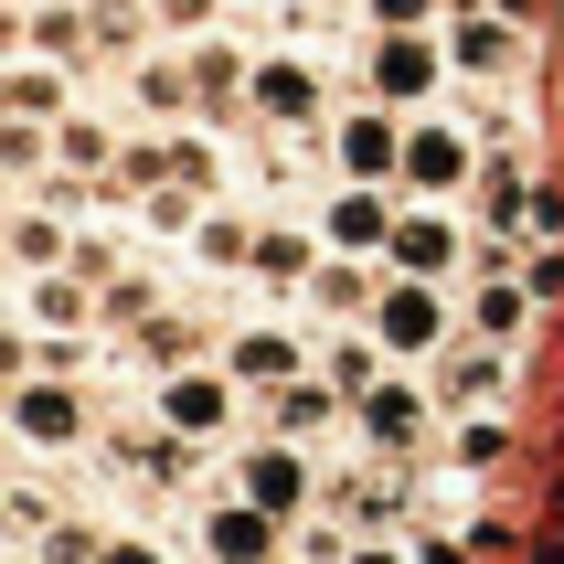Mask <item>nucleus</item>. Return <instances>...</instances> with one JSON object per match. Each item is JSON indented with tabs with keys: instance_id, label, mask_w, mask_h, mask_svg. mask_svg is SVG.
I'll return each mask as SVG.
<instances>
[{
	"instance_id": "nucleus-1",
	"label": "nucleus",
	"mask_w": 564,
	"mask_h": 564,
	"mask_svg": "<svg viewBox=\"0 0 564 564\" xmlns=\"http://www.w3.org/2000/svg\"><path fill=\"white\" fill-rule=\"evenodd\" d=\"M246 107H256V118H278V128H310L319 118V75H310V64H256V75H246Z\"/></svg>"
},
{
	"instance_id": "nucleus-2",
	"label": "nucleus",
	"mask_w": 564,
	"mask_h": 564,
	"mask_svg": "<svg viewBox=\"0 0 564 564\" xmlns=\"http://www.w3.org/2000/svg\"><path fill=\"white\" fill-rule=\"evenodd\" d=\"M447 54L469 64V75H501V64L522 54V32H511V22H490V11H469V0H458V22H447Z\"/></svg>"
},
{
	"instance_id": "nucleus-3",
	"label": "nucleus",
	"mask_w": 564,
	"mask_h": 564,
	"mask_svg": "<svg viewBox=\"0 0 564 564\" xmlns=\"http://www.w3.org/2000/svg\"><path fill=\"white\" fill-rule=\"evenodd\" d=\"M203 543H214V564H267V554H278V522H267L256 501H235V511L203 522Z\"/></svg>"
},
{
	"instance_id": "nucleus-4",
	"label": "nucleus",
	"mask_w": 564,
	"mask_h": 564,
	"mask_svg": "<svg viewBox=\"0 0 564 564\" xmlns=\"http://www.w3.org/2000/svg\"><path fill=\"white\" fill-rule=\"evenodd\" d=\"M415 426H426V405H415L405 383H373V394H362V437H373L383 458H405V447H415Z\"/></svg>"
},
{
	"instance_id": "nucleus-5",
	"label": "nucleus",
	"mask_w": 564,
	"mask_h": 564,
	"mask_svg": "<svg viewBox=\"0 0 564 564\" xmlns=\"http://www.w3.org/2000/svg\"><path fill=\"white\" fill-rule=\"evenodd\" d=\"M11 426H22V437H43V447H64L86 415H75V394H54V383H22V394H11Z\"/></svg>"
},
{
	"instance_id": "nucleus-6",
	"label": "nucleus",
	"mask_w": 564,
	"mask_h": 564,
	"mask_svg": "<svg viewBox=\"0 0 564 564\" xmlns=\"http://www.w3.org/2000/svg\"><path fill=\"white\" fill-rule=\"evenodd\" d=\"M0 107L54 128V118H64V75H54V64H11V75H0Z\"/></svg>"
},
{
	"instance_id": "nucleus-7",
	"label": "nucleus",
	"mask_w": 564,
	"mask_h": 564,
	"mask_svg": "<svg viewBox=\"0 0 564 564\" xmlns=\"http://www.w3.org/2000/svg\"><path fill=\"white\" fill-rule=\"evenodd\" d=\"M426 75H437V54H426L415 32H383V43H373V86H394V96H426Z\"/></svg>"
},
{
	"instance_id": "nucleus-8",
	"label": "nucleus",
	"mask_w": 564,
	"mask_h": 564,
	"mask_svg": "<svg viewBox=\"0 0 564 564\" xmlns=\"http://www.w3.org/2000/svg\"><path fill=\"white\" fill-rule=\"evenodd\" d=\"M394 160H405V150H394V128H383V118H341V171H351V182H383Z\"/></svg>"
},
{
	"instance_id": "nucleus-9",
	"label": "nucleus",
	"mask_w": 564,
	"mask_h": 564,
	"mask_svg": "<svg viewBox=\"0 0 564 564\" xmlns=\"http://www.w3.org/2000/svg\"><path fill=\"white\" fill-rule=\"evenodd\" d=\"M139 32H150L139 0H86V43H96V54H139Z\"/></svg>"
},
{
	"instance_id": "nucleus-10",
	"label": "nucleus",
	"mask_w": 564,
	"mask_h": 564,
	"mask_svg": "<svg viewBox=\"0 0 564 564\" xmlns=\"http://www.w3.org/2000/svg\"><path fill=\"white\" fill-rule=\"evenodd\" d=\"M235 373H246V383H288V373H299V341H278V330H246V341H235Z\"/></svg>"
},
{
	"instance_id": "nucleus-11",
	"label": "nucleus",
	"mask_w": 564,
	"mask_h": 564,
	"mask_svg": "<svg viewBox=\"0 0 564 564\" xmlns=\"http://www.w3.org/2000/svg\"><path fill=\"white\" fill-rule=\"evenodd\" d=\"M383 341H437V299H426V288H394V299H383Z\"/></svg>"
},
{
	"instance_id": "nucleus-12",
	"label": "nucleus",
	"mask_w": 564,
	"mask_h": 564,
	"mask_svg": "<svg viewBox=\"0 0 564 564\" xmlns=\"http://www.w3.org/2000/svg\"><path fill=\"white\" fill-rule=\"evenodd\" d=\"M32 54H54V64L96 54V43H86V11H64V0H54V11H32Z\"/></svg>"
},
{
	"instance_id": "nucleus-13",
	"label": "nucleus",
	"mask_w": 564,
	"mask_h": 564,
	"mask_svg": "<svg viewBox=\"0 0 564 564\" xmlns=\"http://www.w3.org/2000/svg\"><path fill=\"white\" fill-rule=\"evenodd\" d=\"M405 171H415V182H458V171H469V150H458V139H447V128H426V139H405Z\"/></svg>"
},
{
	"instance_id": "nucleus-14",
	"label": "nucleus",
	"mask_w": 564,
	"mask_h": 564,
	"mask_svg": "<svg viewBox=\"0 0 564 564\" xmlns=\"http://www.w3.org/2000/svg\"><path fill=\"white\" fill-rule=\"evenodd\" d=\"M246 490H256V511H288L310 490V469H299V458H246Z\"/></svg>"
},
{
	"instance_id": "nucleus-15",
	"label": "nucleus",
	"mask_w": 564,
	"mask_h": 564,
	"mask_svg": "<svg viewBox=\"0 0 564 564\" xmlns=\"http://www.w3.org/2000/svg\"><path fill=\"white\" fill-rule=\"evenodd\" d=\"M330 235H341V246H383V203L373 192H341V203H330Z\"/></svg>"
},
{
	"instance_id": "nucleus-16",
	"label": "nucleus",
	"mask_w": 564,
	"mask_h": 564,
	"mask_svg": "<svg viewBox=\"0 0 564 564\" xmlns=\"http://www.w3.org/2000/svg\"><path fill=\"white\" fill-rule=\"evenodd\" d=\"M330 394H351V405L373 394V341H330Z\"/></svg>"
},
{
	"instance_id": "nucleus-17",
	"label": "nucleus",
	"mask_w": 564,
	"mask_h": 564,
	"mask_svg": "<svg viewBox=\"0 0 564 564\" xmlns=\"http://www.w3.org/2000/svg\"><path fill=\"white\" fill-rule=\"evenodd\" d=\"M469 394H501V362L490 351H458L447 362V405H469Z\"/></svg>"
},
{
	"instance_id": "nucleus-18",
	"label": "nucleus",
	"mask_w": 564,
	"mask_h": 564,
	"mask_svg": "<svg viewBox=\"0 0 564 564\" xmlns=\"http://www.w3.org/2000/svg\"><path fill=\"white\" fill-rule=\"evenodd\" d=\"M182 96H192V75H171V64H139V107H150V118H182Z\"/></svg>"
},
{
	"instance_id": "nucleus-19",
	"label": "nucleus",
	"mask_w": 564,
	"mask_h": 564,
	"mask_svg": "<svg viewBox=\"0 0 564 564\" xmlns=\"http://www.w3.org/2000/svg\"><path fill=\"white\" fill-rule=\"evenodd\" d=\"M310 299H319V310H362V299H373V278H362V267H319Z\"/></svg>"
},
{
	"instance_id": "nucleus-20",
	"label": "nucleus",
	"mask_w": 564,
	"mask_h": 564,
	"mask_svg": "<svg viewBox=\"0 0 564 564\" xmlns=\"http://www.w3.org/2000/svg\"><path fill=\"white\" fill-rule=\"evenodd\" d=\"M171 426H224V383H171Z\"/></svg>"
},
{
	"instance_id": "nucleus-21",
	"label": "nucleus",
	"mask_w": 564,
	"mask_h": 564,
	"mask_svg": "<svg viewBox=\"0 0 564 564\" xmlns=\"http://www.w3.org/2000/svg\"><path fill=\"white\" fill-rule=\"evenodd\" d=\"M11 256H32V267H54V256H64V224H54V214H22V224H11Z\"/></svg>"
},
{
	"instance_id": "nucleus-22",
	"label": "nucleus",
	"mask_w": 564,
	"mask_h": 564,
	"mask_svg": "<svg viewBox=\"0 0 564 564\" xmlns=\"http://www.w3.org/2000/svg\"><path fill=\"white\" fill-rule=\"evenodd\" d=\"M394 256L405 267H447V224H394Z\"/></svg>"
},
{
	"instance_id": "nucleus-23",
	"label": "nucleus",
	"mask_w": 564,
	"mask_h": 564,
	"mask_svg": "<svg viewBox=\"0 0 564 564\" xmlns=\"http://www.w3.org/2000/svg\"><path fill=\"white\" fill-rule=\"evenodd\" d=\"M256 267H267V288H299V278H310V246H288V235H267V246H256Z\"/></svg>"
},
{
	"instance_id": "nucleus-24",
	"label": "nucleus",
	"mask_w": 564,
	"mask_h": 564,
	"mask_svg": "<svg viewBox=\"0 0 564 564\" xmlns=\"http://www.w3.org/2000/svg\"><path fill=\"white\" fill-rule=\"evenodd\" d=\"M32 319H86V288L75 278H32Z\"/></svg>"
},
{
	"instance_id": "nucleus-25",
	"label": "nucleus",
	"mask_w": 564,
	"mask_h": 564,
	"mask_svg": "<svg viewBox=\"0 0 564 564\" xmlns=\"http://www.w3.org/2000/svg\"><path fill=\"white\" fill-rule=\"evenodd\" d=\"M479 214H490V224H511V214H522V171H511V160L490 171V182H479Z\"/></svg>"
},
{
	"instance_id": "nucleus-26",
	"label": "nucleus",
	"mask_w": 564,
	"mask_h": 564,
	"mask_svg": "<svg viewBox=\"0 0 564 564\" xmlns=\"http://www.w3.org/2000/svg\"><path fill=\"white\" fill-rule=\"evenodd\" d=\"M32 160H43V118H11L0 128V171H32Z\"/></svg>"
},
{
	"instance_id": "nucleus-27",
	"label": "nucleus",
	"mask_w": 564,
	"mask_h": 564,
	"mask_svg": "<svg viewBox=\"0 0 564 564\" xmlns=\"http://www.w3.org/2000/svg\"><path fill=\"white\" fill-rule=\"evenodd\" d=\"M64 160H75V171H96V160H107V128H86V118H64Z\"/></svg>"
},
{
	"instance_id": "nucleus-28",
	"label": "nucleus",
	"mask_w": 564,
	"mask_h": 564,
	"mask_svg": "<svg viewBox=\"0 0 564 564\" xmlns=\"http://www.w3.org/2000/svg\"><path fill=\"white\" fill-rule=\"evenodd\" d=\"M319 415H330V394H310V383H288V394H278V426H319Z\"/></svg>"
},
{
	"instance_id": "nucleus-29",
	"label": "nucleus",
	"mask_w": 564,
	"mask_h": 564,
	"mask_svg": "<svg viewBox=\"0 0 564 564\" xmlns=\"http://www.w3.org/2000/svg\"><path fill=\"white\" fill-rule=\"evenodd\" d=\"M43 554H54V564H96V533H86V522H64V533H43Z\"/></svg>"
},
{
	"instance_id": "nucleus-30",
	"label": "nucleus",
	"mask_w": 564,
	"mask_h": 564,
	"mask_svg": "<svg viewBox=\"0 0 564 564\" xmlns=\"http://www.w3.org/2000/svg\"><path fill=\"white\" fill-rule=\"evenodd\" d=\"M32 362H43V351H32V341H22V330H0V383H22V373H32Z\"/></svg>"
},
{
	"instance_id": "nucleus-31",
	"label": "nucleus",
	"mask_w": 564,
	"mask_h": 564,
	"mask_svg": "<svg viewBox=\"0 0 564 564\" xmlns=\"http://www.w3.org/2000/svg\"><path fill=\"white\" fill-rule=\"evenodd\" d=\"M160 22H171V32H203V22H214V0H160Z\"/></svg>"
},
{
	"instance_id": "nucleus-32",
	"label": "nucleus",
	"mask_w": 564,
	"mask_h": 564,
	"mask_svg": "<svg viewBox=\"0 0 564 564\" xmlns=\"http://www.w3.org/2000/svg\"><path fill=\"white\" fill-rule=\"evenodd\" d=\"M362 11H373V22H394V32H405L415 11H426V0H362Z\"/></svg>"
},
{
	"instance_id": "nucleus-33",
	"label": "nucleus",
	"mask_w": 564,
	"mask_h": 564,
	"mask_svg": "<svg viewBox=\"0 0 564 564\" xmlns=\"http://www.w3.org/2000/svg\"><path fill=\"white\" fill-rule=\"evenodd\" d=\"M96 564H160V554H150V543H107Z\"/></svg>"
},
{
	"instance_id": "nucleus-34",
	"label": "nucleus",
	"mask_w": 564,
	"mask_h": 564,
	"mask_svg": "<svg viewBox=\"0 0 564 564\" xmlns=\"http://www.w3.org/2000/svg\"><path fill=\"white\" fill-rule=\"evenodd\" d=\"M351 564H394V554H383V543H362V554H351Z\"/></svg>"
},
{
	"instance_id": "nucleus-35",
	"label": "nucleus",
	"mask_w": 564,
	"mask_h": 564,
	"mask_svg": "<svg viewBox=\"0 0 564 564\" xmlns=\"http://www.w3.org/2000/svg\"><path fill=\"white\" fill-rule=\"evenodd\" d=\"M0 214H11V182H0Z\"/></svg>"
}]
</instances>
